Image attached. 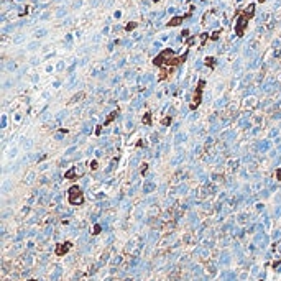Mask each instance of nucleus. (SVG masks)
Wrapping results in <instances>:
<instances>
[{
    "label": "nucleus",
    "instance_id": "1",
    "mask_svg": "<svg viewBox=\"0 0 281 281\" xmlns=\"http://www.w3.org/2000/svg\"><path fill=\"white\" fill-rule=\"evenodd\" d=\"M255 16V5L253 3H250V5L247 7L245 10H238L235 13V35L238 36V38H242V36L245 35L247 31V26H248V23H250V20Z\"/></svg>",
    "mask_w": 281,
    "mask_h": 281
},
{
    "label": "nucleus",
    "instance_id": "2",
    "mask_svg": "<svg viewBox=\"0 0 281 281\" xmlns=\"http://www.w3.org/2000/svg\"><path fill=\"white\" fill-rule=\"evenodd\" d=\"M67 201L71 205H82L84 204V192L79 189L77 184H72L71 188L67 189Z\"/></svg>",
    "mask_w": 281,
    "mask_h": 281
},
{
    "label": "nucleus",
    "instance_id": "3",
    "mask_svg": "<svg viewBox=\"0 0 281 281\" xmlns=\"http://www.w3.org/2000/svg\"><path fill=\"white\" fill-rule=\"evenodd\" d=\"M174 56H176V53H174L171 48H166V49H163V51L159 53L156 58H153V64H155V66H158L159 69H161V67H166V64L169 63V59L174 58Z\"/></svg>",
    "mask_w": 281,
    "mask_h": 281
},
{
    "label": "nucleus",
    "instance_id": "4",
    "mask_svg": "<svg viewBox=\"0 0 281 281\" xmlns=\"http://www.w3.org/2000/svg\"><path fill=\"white\" fill-rule=\"evenodd\" d=\"M204 87H205V81L201 79V81L197 82V87H196V91H194L192 100H191V104H189L191 110H196V109L201 105V102H202V94H204Z\"/></svg>",
    "mask_w": 281,
    "mask_h": 281
},
{
    "label": "nucleus",
    "instance_id": "5",
    "mask_svg": "<svg viewBox=\"0 0 281 281\" xmlns=\"http://www.w3.org/2000/svg\"><path fill=\"white\" fill-rule=\"evenodd\" d=\"M192 12H194V7L191 5L189 13H186V15H179V16H173V18H171V20L166 23V26H169V28H173V26H179L184 20H186V18H189V16L192 15Z\"/></svg>",
    "mask_w": 281,
    "mask_h": 281
},
{
    "label": "nucleus",
    "instance_id": "6",
    "mask_svg": "<svg viewBox=\"0 0 281 281\" xmlns=\"http://www.w3.org/2000/svg\"><path fill=\"white\" fill-rule=\"evenodd\" d=\"M72 243L71 242H64V243H58L56 248H54V253H56V256H64L67 253V251L71 250Z\"/></svg>",
    "mask_w": 281,
    "mask_h": 281
},
{
    "label": "nucleus",
    "instance_id": "7",
    "mask_svg": "<svg viewBox=\"0 0 281 281\" xmlns=\"http://www.w3.org/2000/svg\"><path fill=\"white\" fill-rule=\"evenodd\" d=\"M118 113H120V109H115V110H112V112L107 115V118H105V122L102 123V127H107V125H110V123L115 120V118L118 117Z\"/></svg>",
    "mask_w": 281,
    "mask_h": 281
},
{
    "label": "nucleus",
    "instance_id": "8",
    "mask_svg": "<svg viewBox=\"0 0 281 281\" xmlns=\"http://www.w3.org/2000/svg\"><path fill=\"white\" fill-rule=\"evenodd\" d=\"M64 178H66V179H69V181H76V179L79 178V174L76 173V169H74V168H71L69 171H66Z\"/></svg>",
    "mask_w": 281,
    "mask_h": 281
},
{
    "label": "nucleus",
    "instance_id": "9",
    "mask_svg": "<svg viewBox=\"0 0 281 281\" xmlns=\"http://www.w3.org/2000/svg\"><path fill=\"white\" fill-rule=\"evenodd\" d=\"M204 64H205L207 67H210V69H214V67H215V58L207 56V58L204 59Z\"/></svg>",
    "mask_w": 281,
    "mask_h": 281
},
{
    "label": "nucleus",
    "instance_id": "10",
    "mask_svg": "<svg viewBox=\"0 0 281 281\" xmlns=\"http://www.w3.org/2000/svg\"><path fill=\"white\" fill-rule=\"evenodd\" d=\"M142 122H143V125H151V112H145V115H143V118H142Z\"/></svg>",
    "mask_w": 281,
    "mask_h": 281
},
{
    "label": "nucleus",
    "instance_id": "11",
    "mask_svg": "<svg viewBox=\"0 0 281 281\" xmlns=\"http://www.w3.org/2000/svg\"><path fill=\"white\" fill-rule=\"evenodd\" d=\"M137 26H138L137 21H128L127 25H125V31H132V30H135Z\"/></svg>",
    "mask_w": 281,
    "mask_h": 281
},
{
    "label": "nucleus",
    "instance_id": "12",
    "mask_svg": "<svg viewBox=\"0 0 281 281\" xmlns=\"http://www.w3.org/2000/svg\"><path fill=\"white\" fill-rule=\"evenodd\" d=\"M161 123H163L164 127H169V125L173 123V118H171V117H164V120H161Z\"/></svg>",
    "mask_w": 281,
    "mask_h": 281
},
{
    "label": "nucleus",
    "instance_id": "13",
    "mask_svg": "<svg viewBox=\"0 0 281 281\" xmlns=\"http://www.w3.org/2000/svg\"><path fill=\"white\" fill-rule=\"evenodd\" d=\"M207 38H210V35H209V33H202V35H201V45H205Z\"/></svg>",
    "mask_w": 281,
    "mask_h": 281
},
{
    "label": "nucleus",
    "instance_id": "14",
    "mask_svg": "<svg viewBox=\"0 0 281 281\" xmlns=\"http://www.w3.org/2000/svg\"><path fill=\"white\" fill-rule=\"evenodd\" d=\"M219 36H220V30H217V31H214V33L210 35V40L215 41V40H219Z\"/></svg>",
    "mask_w": 281,
    "mask_h": 281
},
{
    "label": "nucleus",
    "instance_id": "15",
    "mask_svg": "<svg viewBox=\"0 0 281 281\" xmlns=\"http://www.w3.org/2000/svg\"><path fill=\"white\" fill-rule=\"evenodd\" d=\"M100 230H102V229H100V225L95 224V225H94V232H92V234H94V235H99V234H100Z\"/></svg>",
    "mask_w": 281,
    "mask_h": 281
},
{
    "label": "nucleus",
    "instance_id": "16",
    "mask_svg": "<svg viewBox=\"0 0 281 281\" xmlns=\"http://www.w3.org/2000/svg\"><path fill=\"white\" fill-rule=\"evenodd\" d=\"M82 97H84V92H81V94H76V95H74V99L71 100V104L74 102V100H79V99H82Z\"/></svg>",
    "mask_w": 281,
    "mask_h": 281
},
{
    "label": "nucleus",
    "instance_id": "17",
    "mask_svg": "<svg viewBox=\"0 0 281 281\" xmlns=\"http://www.w3.org/2000/svg\"><path fill=\"white\" fill-rule=\"evenodd\" d=\"M146 169H148V164H146V163H143V164H142V168H140V173H142V174H145V173H146Z\"/></svg>",
    "mask_w": 281,
    "mask_h": 281
},
{
    "label": "nucleus",
    "instance_id": "18",
    "mask_svg": "<svg viewBox=\"0 0 281 281\" xmlns=\"http://www.w3.org/2000/svg\"><path fill=\"white\" fill-rule=\"evenodd\" d=\"M276 179H278V181H281V168L276 171Z\"/></svg>",
    "mask_w": 281,
    "mask_h": 281
},
{
    "label": "nucleus",
    "instance_id": "19",
    "mask_svg": "<svg viewBox=\"0 0 281 281\" xmlns=\"http://www.w3.org/2000/svg\"><path fill=\"white\" fill-rule=\"evenodd\" d=\"M91 168H92V169H95V168H97V161H94V163H91Z\"/></svg>",
    "mask_w": 281,
    "mask_h": 281
},
{
    "label": "nucleus",
    "instance_id": "20",
    "mask_svg": "<svg viewBox=\"0 0 281 281\" xmlns=\"http://www.w3.org/2000/svg\"><path fill=\"white\" fill-rule=\"evenodd\" d=\"M278 265H281V260H280V261H275V263H273V268H276Z\"/></svg>",
    "mask_w": 281,
    "mask_h": 281
},
{
    "label": "nucleus",
    "instance_id": "21",
    "mask_svg": "<svg viewBox=\"0 0 281 281\" xmlns=\"http://www.w3.org/2000/svg\"><path fill=\"white\" fill-rule=\"evenodd\" d=\"M258 2H260V3H263V2H265V0H258Z\"/></svg>",
    "mask_w": 281,
    "mask_h": 281
},
{
    "label": "nucleus",
    "instance_id": "22",
    "mask_svg": "<svg viewBox=\"0 0 281 281\" xmlns=\"http://www.w3.org/2000/svg\"><path fill=\"white\" fill-rule=\"evenodd\" d=\"M26 281H36V280H26Z\"/></svg>",
    "mask_w": 281,
    "mask_h": 281
},
{
    "label": "nucleus",
    "instance_id": "23",
    "mask_svg": "<svg viewBox=\"0 0 281 281\" xmlns=\"http://www.w3.org/2000/svg\"><path fill=\"white\" fill-rule=\"evenodd\" d=\"M153 2H159V0H153Z\"/></svg>",
    "mask_w": 281,
    "mask_h": 281
},
{
    "label": "nucleus",
    "instance_id": "24",
    "mask_svg": "<svg viewBox=\"0 0 281 281\" xmlns=\"http://www.w3.org/2000/svg\"><path fill=\"white\" fill-rule=\"evenodd\" d=\"M188 2H189V0H188Z\"/></svg>",
    "mask_w": 281,
    "mask_h": 281
}]
</instances>
